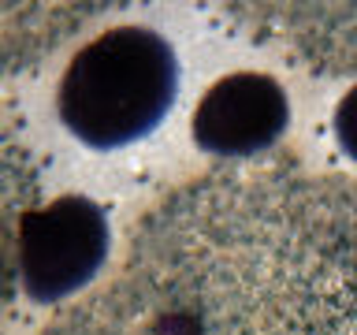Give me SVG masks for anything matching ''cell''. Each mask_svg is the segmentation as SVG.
I'll return each instance as SVG.
<instances>
[{
    "instance_id": "4",
    "label": "cell",
    "mask_w": 357,
    "mask_h": 335,
    "mask_svg": "<svg viewBox=\"0 0 357 335\" xmlns=\"http://www.w3.org/2000/svg\"><path fill=\"white\" fill-rule=\"evenodd\" d=\"M290 105L283 86L261 71H234L205 89L194 108V142L220 161H250L283 138Z\"/></svg>"
},
{
    "instance_id": "3",
    "label": "cell",
    "mask_w": 357,
    "mask_h": 335,
    "mask_svg": "<svg viewBox=\"0 0 357 335\" xmlns=\"http://www.w3.org/2000/svg\"><path fill=\"white\" fill-rule=\"evenodd\" d=\"M108 257V220L97 201L63 194L38 205L19 231V283L33 302H60L86 287Z\"/></svg>"
},
{
    "instance_id": "6",
    "label": "cell",
    "mask_w": 357,
    "mask_h": 335,
    "mask_svg": "<svg viewBox=\"0 0 357 335\" xmlns=\"http://www.w3.org/2000/svg\"><path fill=\"white\" fill-rule=\"evenodd\" d=\"M38 168L19 134L0 123V335H8L19 290V231L38 209Z\"/></svg>"
},
{
    "instance_id": "5",
    "label": "cell",
    "mask_w": 357,
    "mask_h": 335,
    "mask_svg": "<svg viewBox=\"0 0 357 335\" xmlns=\"http://www.w3.org/2000/svg\"><path fill=\"white\" fill-rule=\"evenodd\" d=\"M257 22L324 71L357 67V4H245Z\"/></svg>"
},
{
    "instance_id": "1",
    "label": "cell",
    "mask_w": 357,
    "mask_h": 335,
    "mask_svg": "<svg viewBox=\"0 0 357 335\" xmlns=\"http://www.w3.org/2000/svg\"><path fill=\"white\" fill-rule=\"evenodd\" d=\"M38 335H357V179L294 156L186 179Z\"/></svg>"
},
{
    "instance_id": "8",
    "label": "cell",
    "mask_w": 357,
    "mask_h": 335,
    "mask_svg": "<svg viewBox=\"0 0 357 335\" xmlns=\"http://www.w3.org/2000/svg\"><path fill=\"white\" fill-rule=\"evenodd\" d=\"M335 138H339L342 153L357 164V86L346 89V97L335 108Z\"/></svg>"
},
{
    "instance_id": "7",
    "label": "cell",
    "mask_w": 357,
    "mask_h": 335,
    "mask_svg": "<svg viewBox=\"0 0 357 335\" xmlns=\"http://www.w3.org/2000/svg\"><path fill=\"white\" fill-rule=\"evenodd\" d=\"M93 4H0V75L38 64L60 38L89 19Z\"/></svg>"
},
{
    "instance_id": "2",
    "label": "cell",
    "mask_w": 357,
    "mask_h": 335,
    "mask_svg": "<svg viewBox=\"0 0 357 335\" xmlns=\"http://www.w3.org/2000/svg\"><path fill=\"white\" fill-rule=\"evenodd\" d=\"M178 89L175 49L149 27H112L82 45L56 89L63 127L93 149L138 142Z\"/></svg>"
}]
</instances>
